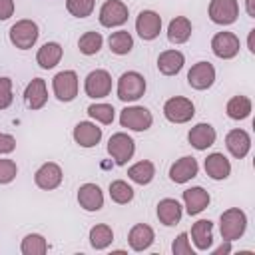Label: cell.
I'll return each mask as SVG.
<instances>
[{"mask_svg":"<svg viewBox=\"0 0 255 255\" xmlns=\"http://www.w3.org/2000/svg\"><path fill=\"white\" fill-rule=\"evenodd\" d=\"M102 44H104V38H102L100 32H86V34H82L80 40H78V48H80V52H82L84 56H94V54H98L100 48H102Z\"/></svg>","mask_w":255,"mask_h":255,"instance_id":"34","label":"cell"},{"mask_svg":"<svg viewBox=\"0 0 255 255\" xmlns=\"http://www.w3.org/2000/svg\"><path fill=\"white\" fill-rule=\"evenodd\" d=\"M209 201H211L209 193L199 185L189 187V189L183 191V203H185V211L189 215H199L209 205Z\"/></svg>","mask_w":255,"mask_h":255,"instance_id":"21","label":"cell"},{"mask_svg":"<svg viewBox=\"0 0 255 255\" xmlns=\"http://www.w3.org/2000/svg\"><path fill=\"white\" fill-rule=\"evenodd\" d=\"M110 197H112V201L124 205V203H129L133 199V189L128 181L116 179V181L110 183Z\"/></svg>","mask_w":255,"mask_h":255,"instance_id":"35","label":"cell"},{"mask_svg":"<svg viewBox=\"0 0 255 255\" xmlns=\"http://www.w3.org/2000/svg\"><path fill=\"white\" fill-rule=\"evenodd\" d=\"M163 116L171 124H185L195 116V106L189 98L175 96L163 104Z\"/></svg>","mask_w":255,"mask_h":255,"instance_id":"5","label":"cell"},{"mask_svg":"<svg viewBox=\"0 0 255 255\" xmlns=\"http://www.w3.org/2000/svg\"><path fill=\"white\" fill-rule=\"evenodd\" d=\"M215 137H217L215 128H213L211 124H203V122L197 124V126H193V128L189 129V133H187V139H189L191 147H195V149H199V151L211 147V145L215 143Z\"/></svg>","mask_w":255,"mask_h":255,"instance_id":"17","label":"cell"},{"mask_svg":"<svg viewBox=\"0 0 255 255\" xmlns=\"http://www.w3.org/2000/svg\"><path fill=\"white\" fill-rule=\"evenodd\" d=\"M96 0H66V8L76 18H86L94 12Z\"/></svg>","mask_w":255,"mask_h":255,"instance_id":"37","label":"cell"},{"mask_svg":"<svg viewBox=\"0 0 255 255\" xmlns=\"http://www.w3.org/2000/svg\"><path fill=\"white\" fill-rule=\"evenodd\" d=\"M38 24L34 22V20H28V18H24V20H18L16 24H12V28H10V32H8V36H10V42L18 48V50H28V48H32L34 44H36V40H38Z\"/></svg>","mask_w":255,"mask_h":255,"instance_id":"3","label":"cell"},{"mask_svg":"<svg viewBox=\"0 0 255 255\" xmlns=\"http://www.w3.org/2000/svg\"><path fill=\"white\" fill-rule=\"evenodd\" d=\"M135 32L141 40H153L161 32V16L153 10H141L135 20Z\"/></svg>","mask_w":255,"mask_h":255,"instance_id":"13","label":"cell"},{"mask_svg":"<svg viewBox=\"0 0 255 255\" xmlns=\"http://www.w3.org/2000/svg\"><path fill=\"white\" fill-rule=\"evenodd\" d=\"M14 96H12V80L10 78H0V110L10 108Z\"/></svg>","mask_w":255,"mask_h":255,"instance_id":"39","label":"cell"},{"mask_svg":"<svg viewBox=\"0 0 255 255\" xmlns=\"http://www.w3.org/2000/svg\"><path fill=\"white\" fill-rule=\"evenodd\" d=\"M155 175V167L149 159H143V161H137L133 163L129 169H128V177L133 181V183H139V185H147Z\"/></svg>","mask_w":255,"mask_h":255,"instance_id":"29","label":"cell"},{"mask_svg":"<svg viewBox=\"0 0 255 255\" xmlns=\"http://www.w3.org/2000/svg\"><path fill=\"white\" fill-rule=\"evenodd\" d=\"M145 94V78L139 72H124L118 80V98L122 102H135Z\"/></svg>","mask_w":255,"mask_h":255,"instance_id":"2","label":"cell"},{"mask_svg":"<svg viewBox=\"0 0 255 255\" xmlns=\"http://www.w3.org/2000/svg\"><path fill=\"white\" fill-rule=\"evenodd\" d=\"M199 171V163L193 155H183L181 159L173 161L169 167V179L173 183H185L189 179H193Z\"/></svg>","mask_w":255,"mask_h":255,"instance_id":"15","label":"cell"},{"mask_svg":"<svg viewBox=\"0 0 255 255\" xmlns=\"http://www.w3.org/2000/svg\"><path fill=\"white\" fill-rule=\"evenodd\" d=\"M60 60H62V46H60L58 42H46V44L38 50V54H36V62H38V66H40L42 70L54 68Z\"/></svg>","mask_w":255,"mask_h":255,"instance_id":"28","label":"cell"},{"mask_svg":"<svg viewBox=\"0 0 255 255\" xmlns=\"http://www.w3.org/2000/svg\"><path fill=\"white\" fill-rule=\"evenodd\" d=\"M211 50L221 60H231L239 54V38L233 32H217L211 38Z\"/></svg>","mask_w":255,"mask_h":255,"instance_id":"11","label":"cell"},{"mask_svg":"<svg viewBox=\"0 0 255 255\" xmlns=\"http://www.w3.org/2000/svg\"><path fill=\"white\" fill-rule=\"evenodd\" d=\"M251 100L247 98V96H233L229 102H227V106H225V112H227V116L231 118V120H245V118H249V114H251Z\"/></svg>","mask_w":255,"mask_h":255,"instance_id":"30","label":"cell"},{"mask_svg":"<svg viewBox=\"0 0 255 255\" xmlns=\"http://www.w3.org/2000/svg\"><path fill=\"white\" fill-rule=\"evenodd\" d=\"M62 177H64L62 167H60L58 163H54V161H46V163H42V165L36 169V173H34V183H36L40 189L52 191V189H56V187L62 183Z\"/></svg>","mask_w":255,"mask_h":255,"instance_id":"12","label":"cell"},{"mask_svg":"<svg viewBox=\"0 0 255 255\" xmlns=\"http://www.w3.org/2000/svg\"><path fill=\"white\" fill-rule=\"evenodd\" d=\"M253 38H255V28L249 32V38H247V48L251 54H255V44H253Z\"/></svg>","mask_w":255,"mask_h":255,"instance_id":"44","label":"cell"},{"mask_svg":"<svg viewBox=\"0 0 255 255\" xmlns=\"http://www.w3.org/2000/svg\"><path fill=\"white\" fill-rule=\"evenodd\" d=\"M191 36V22L185 16H175L167 26V40L171 44H183Z\"/></svg>","mask_w":255,"mask_h":255,"instance_id":"27","label":"cell"},{"mask_svg":"<svg viewBox=\"0 0 255 255\" xmlns=\"http://www.w3.org/2000/svg\"><path fill=\"white\" fill-rule=\"evenodd\" d=\"M14 14V0H0V20H8Z\"/></svg>","mask_w":255,"mask_h":255,"instance_id":"42","label":"cell"},{"mask_svg":"<svg viewBox=\"0 0 255 255\" xmlns=\"http://www.w3.org/2000/svg\"><path fill=\"white\" fill-rule=\"evenodd\" d=\"M171 251H173V255H193V249L189 245V239H187L185 231L175 237V241L171 243Z\"/></svg>","mask_w":255,"mask_h":255,"instance_id":"40","label":"cell"},{"mask_svg":"<svg viewBox=\"0 0 255 255\" xmlns=\"http://www.w3.org/2000/svg\"><path fill=\"white\" fill-rule=\"evenodd\" d=\"M112 241H114V231L110 225L100 223V225H94L90 229V245L94 249H106Z\"/></svg>","mask_w":255,"mask_h":255,"instance_id":"32","label":"cell"},{"mask_svg":"<svg viewBox=\"0 0 255 255\" xmlns=\"http://www.w3.org/2000/svg\"><path fill=\"white\" fill-rule=\"evenodd\" d=\"M20 251L24 255H44L48 251V241L40 233H30L22 239Z\"/></svg>","mask_w":255,"mask_h":255,"instance_id":"33","label":"cell"},{"mask_svg":"<svg viewBox=\"0 0 255 255\" xmlns=\"http://www.w3.org/2000/svg\"><path fill=\"white\" fill-rule=\"evenodd\" d=\"M108 44H110V50L118 56H124V54H129L131 48H133V38L129 32L126 30H118L114 32L110 38H108Z\"/></svg>","mask_w":255,"mask_h":255,"instance_id":"31","label":"cell"},{"mask_svg":"<svg viewBox=\"0 0 255 255\" xmlns=\"http://www.w3.org/2000/svg\"><path fill=\"white\" fill-rule=\"evenodd\" d=\"M24 100H26V106L30 110H40L46 106L48 102V88H46V80L42 78H34L26 90H24Z\"/></svg>","mask_w":255,"mask_h":255,"instance_id":"18","label":"cell"},{"mask_svg":"<svg viewBox=\"0 0 255 255\" xmlns=\"http://www.w3.org/2000/svg\"><path fill=\"white\" fill-rule=\"evenodd\" d=\"M78 86H80V82H78V74L74 70L58 72L52 78V90L60 102H72L78 96Z\"/></svg>","mask_w":255,"mask_h":255,"instance_id":"6","label":"cell"},{"mask_svg":"<svg viewBox=\"0 0 255 255\" xmlns=\"http://www.w3.org/2000/svg\"><path fill=\"white\" fill-rule=\"evenodd\" d=\"M84 90H86V96H90L94 100L106 98L112 92V76H110V72H106V70H94V72H90L86 76Z\"/></svg>","mask_w":255,"mask_h":255,"instance_id":"9","label":"cell"},{"mask_svg":"<svg viewBox=\"0 0 255 255\" xmlns=\"http://www.w3.org/2000/svg\"><path fill=\"white\" fill-rule=\"evenodd\" d=\"M247 229V217L239 207H229L219 217V231L221 237L227 241L239 239Z\"/></svg>","mask_w":255,"mask_h":255,"instance_id":"1","label":"cell"},{"mask_svg":"<svg viewBox=\"0 0 255 255\" xmlns=\"http://www.w3.org/2000/svg\"><path fill=\"white\" fill-rule=\"evenodd\" d=\"M153 239H155V233H153V229H151L149 225H145V223H135V225L129 229V233H128V243H129V247H131L133 251H143V249H147V247L153 243Z\"/></svg>","mask_w":255,"mask_h":255,"instance_id":"22","label":"cell"},{"mask_svg":"<svg viewBox=\"0 0 255 255\" xmlns=\"http://www.w3.org/2000/svg\"><path fill=\"white\" fill-rule=\"evenodd\" d=\"M102 139V128H98L92 122H80L74 128V141L80 147H94Z\"/></svg>","mask_w":255,"mask_h":255,"instance_id":"19","label":"cell"},{"mask_svg":"<svg viewBox=\"0 0 255 255\" xmlns=\"http://www.w3.org/2000/svg\"><path fill=\"white\" fill-rule=\"evenodd\" d=\"M191 239L199 251H207L213 243V223L209 219H199L191 227Z\"/></svg>","mask_w":255,"mask_h":255,"instance_id":"26","label":"cell"},{"mask_svg":"<svg viewBox=\"0 0 255 255\" xmlns=\"http://www.w3.org/2000/svg\"><path fill=\"white\" fill-rule=\"evenodd\" d=\"M16 149V139L10 133L0 131V153H12Z\"/></svg>","mask_w":255,"mask_h":255,"instance_id":"41","label":"cell"},{"mask_svg":"<svg viewBox=\"0 0 255 255\" xmlns=\"http://www.w3.org/2000/svg\"><path fill=\"white\" fill-rule=\"evenodd\" d=\"M245 8H247V14L255 18V0H245Z\"/></svg>","mask_w":255,"mask_h":255,"instance_id":"45","label":"cell"},{"mask_svg":"<svg viewBox=\"0 0 255 255\" xmlns=\"http://www.w3.org/2000/svg\"><path fill=\"white\" fill-rule=\"evenodd\" d=\"M225 243H221L215 251H213V255H227V253H231V241H227V239H223Z\"/></svg>","mask_w":255,"mask_h":255,"instance_id":"43","label":"cell"},{"mask_svg":"<svg viewBox=\"0 0 255 255\" xmlns=\"http://www.w3.org/2000/svg\"><path fill=\"white\" fill-rule=\"evenodd\" d=\"M225 145L233 157L243 159L251 149V137L245 129H231L225 135Z\"/></svg>","mask_w":255,"mask_h":255,"instance_id":"20","label":"cell"},{"mask_svg":"<svg viewBox=\"0 0 255 255\" xmlns=\"http://www.w3.org/2000/svg\"><path fill=\"white\" fill-rule=\"evenodd\" d=\"M215 82V68L209 62H197L187 72V84L193 90H207Z\"/></svg>","mask_w":255,"mask_h":255,"instance_id":"14","label":"cell"},{"mask_svg":"<svg viewBox=\"0 0 255 255\" xmlns=\"http://www.w3.org/2000/svg\"><path fill=\"white\" fill-rule=\"evenodd\" d=\"M239 16V4L237 0H211L209 2V18L215 24L227 26L233 24Z\"/></svg>","mask_w":255,"mask_h":255,"instance_id":"10","label":"cell"},{"mask_svg":"<svg viewBox=\"0 0 255 255\" xmlns=\"http://www.w3.org/2000/svg\"><path fill=\"white\" fill-rule=\"evenodd\" d=\"M78 203L86 211H98L104 207V193L96 183H84L78 187Z\"/></svg>","mask_w":255,"mask_h":255,"instance_id":"16","label":"cell"},{"mask_svg":"<svg viewBox=\"0 0 255 255\" xmlns=\"http://www.w3.org/2000/svg\"><path fill=\"white\" fill-rule=\"evenodd\" d=\"M205 173H207L211 179H215V181L225 179V177H229V173H231V163H229V159H227L223 153H219V151L209 153L207 159H205Z\"/></svg>","mask_w":255,"mask_h":255,"instance_id":"25","label":"cell"},{"mask_svg":"<svg viewBox=\"0 0 255 255\" xmlns=\"http://www.w3.org/2000/svg\"><path fill=\"white\" fill-rule=\"evenodd\" d=\"M155 213H157L159 223L171 227V225L179 223V219H181V215H183V209H181V205H179L177 199L165 197V199H161V201L157 203V211H155Z\"/></svg>","mask_w":255,"mask_h":255,"instance_id":"23","label":"cell"},{"mask_svg":"<svg viewBox=\"0 0 255 255\" xmlns=\"http://www.w3.org/2000/svg\"><path fill=\"white\" fill-rule=\"evenodd\" d=\"M120 124H122V128H128L131 131H145L151 128L153 116L143 106H128L120 114Z\"/></svg>","mask_w":255,"mask_h":255,"instance_id":"4","label":"cell"},{"mask_svg":"<svg viewBox=\"0 0 255 255\" xmlns=\"http://www.w3.org/2000/svg\"><path fill=\"white\" fill-rule=\"evenodd\" d=\"M18 173V165L12 159L2 157L0 159V183H10Z\"/></svg>","mask_w":255,"mask_h":255,"instance_id":"38","label":"cell"},{"mask_svg":"<svg viewBox=\"0 0 255 255\" xmlns=\"http://www.w3.org/2000/svg\"><path fill=\"white\" fill-rule=\"evenodd\" d=\"M185 64V56L179 50H165L157 56V70L163 76H175Z\"/></svg>","mask_w":255,"mask_h":255,"instance_id":"24","label":"cell"},{"mask_svg":"<svg viewBox=\"0 0 255 255\" xmlns=\"http://www.w3.org/2000/svg\"><path fill=\"white\" fill-rule=\"evenodd\" d=\"M133 151H135V141L124 131L114 133L110 137V141H108V153L112 155V159L118 165H126L131 159Z\"/></svg>","mask_w":255,"mask_h":255,"instance_id":"7","label":"cell"},{"mask_svg":"<svg viewBox=\"0 0 255 255\" xmlns=\"http://www.w3.org/2000/svg\"><path fill=\"white\" fill-rule=\"evenodd\" d=\"M88 116L100 124H112L116 110L110 104H92V106H88Z\"/></svg>","mask_w":255,"mask_h":255,"instance_id":"36","label":"cell"},{"mask_svg":"<svg viewBox=\"0 0 255 255\" xmlns=\"http://www.w3.org/2000/svg\"><path fill=\"white\" fill-rule=\"evenodd\" d=\"M100 24L106 28H114V26H122L128 22L129 18V10L122 0H106L100 8Z\"/></svg>","mask_w":255,"mask_h":255,"instance_id":"8","label":"cell"}]
</instances>
